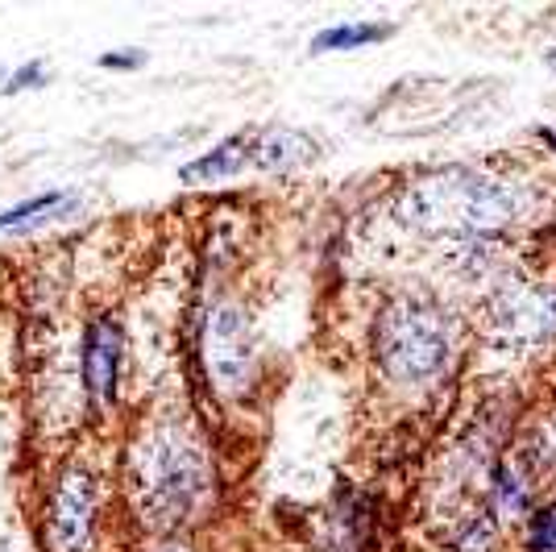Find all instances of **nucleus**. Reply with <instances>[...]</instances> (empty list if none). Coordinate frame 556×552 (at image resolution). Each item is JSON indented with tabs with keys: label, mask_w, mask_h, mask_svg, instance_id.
Wrapping results in <instances>:
<instances>
[{
	"label": "nucleus",
	"mask_w": 556,
	"mask_h": 552,
	"mask_svg": "<svg viewBox=\"0 0 556 552\" xmlns=\"http://www.w3.org/2000/svg\"><path fill=\"white\" fill-rule=\"evenodd\" d=\"M378 366L399 382H428L448 366V321L424 296H399L382 308L374 328Z\"/></svg>",
	"instance_id": "obj_2"
},
{
	"label": "nucleus",
	"mask_w": 556,
	"mask_h": 552,
	"mask_svg": "<svg viewBox=\"0 0 556 552\" xmlns=\"http://www.w3.org/2000/svg\"><path fill=\"white\" fill-rule=\"evenodd\" d=\"M254 366V346H250V324L245 316L225 303L208 321V369L220 387H241Z\"/></svg>",
	"instance_id": "obj_4"
},
{
	"label": "nucleus",
	"mask_w": 556,
	"mask_h": 552,
	"mask_svg": "<svg viewBox=\"0 0 556 552\" xmlns=\"http://www.w3.org/2000/svg\"><path fill=\"white\" fill-rule=\"evenodd\" d=\"M116 374H121V328L116 321H96L88 341H84V378L96 403L116 399Z\"/></svg>",
	"instance_id": "obj_6"
},
{
	"label": "nucleus",
	"mask_w": 556,
	"mask_h": 552,
	"mask_svg": "<svg viewBox=\"0 0 556 552\" xmlns=\"http://www.w3.org/2000/svg\"><path fill=\"white\" fill-rule=\"evenodd\" d=\"M548 141H553V146H556V129H548Z\"/></svg>",
	"instance_id": "obj_16"
},
{
	"label": "nucleus",
	"mask_w": 556,
	"mask_h": 552,
	"mask_svg": "<svg viewBox=\"0 0 556 552\" xmlns=\"http://www.w3.org/2000/svg\"><path fill=\"white\" fill-rule=\"evenodd\" d=\"M67 200L63 191H50V196H34V200H25V204L9 208V212H0V229H17V225H29L34 216H42L50 208H59Z\"/></svg>",
	"instance_id": "obj_11"
},
{
	"label": "nucleus",
	"mask_w": 556,
	"mask_h": 552,
	"mask_svg": "<svg viewBox=\"0 0 556 552\" xmlns=\"http://www.w3.org/2000/svg\"><path fill=\"white\" fill-rule=\"evenodd\" d=\"M503 312H507L510 333L544 337L556 328V300H548V296H515V300H507Z\"/></svg>",
	"instance_id": "obj_9"
},
{
	"label": "nucleus",
	"mask_w": 556,
	"mask_h": 552,
	"mask_svg": "<svg viewBox=\"0 0 556 552\" xmlns=\"http://www.w3.org/2000/svg\"><path fill=\"white\" fill-rule=\"evenodd\" d=\"M138 63V54L129 50V54H104V67H116V71H129Z\"/></svg>",
	"instance_id": "obj_15"
},
{
	"label": "nucleus",
	"mask_w": 556,
	"mask_h": 552,
	"mask_svg": "<svg viewBox=\"0 0 556 552\" xmlns=\"http://www.w3.org/2000/svg\"><path fill=\"white\" fill-rule=\"evenodd\" d=\"M42 75H47V71H42V63H29L25 71H17V75H13L4 88H9V92H22V88H34V84H42Z\"/></svg>",
	"instance_id": "obj_14"
},
{
	"label": "nucleus",
	"mask_w": 556,
	"mask_h": 552,
	"mask_svg": "<svg viewBox=\"0 0 556 552\" xmlns=\"http://www.w3.org/2000/svg\"><path fill=\"white\" fill-rule=\"evenodd\" d=\"M92 478L88 469H71L59 499H54V549L59 552H88L92 540Z\"/></svg>",
	"instance_id": "obj_5"
},
{
	"label": "nucleus",
	"mask_w": 556,
	"mask_h": 552,
	"mask_svg": "<svg viewBox=\"0 0 556 552\" xmlns=\"http://www.w3.org/2000/svg\"><path fill=\"white\" fill-rule=\"evenodd\" d=\"M250 159H254V138L250 134H237V138L220 141L216 150H208L204 159L187 162L184 171H179V179L184 184H212V179H225L232 171H241Z\"/></svg>",
	"instance_id": "obj_7"
},
{
	"label": "nucleus",
	"mask_w": 556,
	"mask_h": 552,
	"mask_svg": "<svg viewBox=\"0 0 556 552\" xmlns=\"http://www.w3.org/2000/svg\"><path fill=\"white\" fill-rule=\"evenodd\" d=\"M515 216H519L515 187L469 166H444L437 175H424L403 196V221L437 237L494 233Z\"/></svg>",
	"instance_id": "obj_1"
},
{
	"label": "nucleus",
	"mask_w": 556,
	"mask_h": 552,
	"mask_svg": "<svg viewBox=\"0 0 556 552\" xmlns=\"http://www.w3.org/2000/svg\"><path fill=\"white\" fill-rule=\"evenodd\" d=\"M391 34V25H374V22H353V25H332L325 29L312 50H353V47H370V42H382Z\"/></svg>",
	"instance_id": "obj_10"
},
{
	"label": "nucleus",
	"mask_w": 556,
	"mask_h": 552,
	"mask_svg": "<svg viewBox=\"0 0 556 552\" xmlns=\"http://www.w3.org/2000/svg\"><path fill=\"white\" fill-rule=\"evenodd\" d=\"M316 159V146L291 129H270L254 138V162L266 171H287V166H303V162Z\"/></svg>",
	"instance_id": "obj_8"
},
{
	"label": "nucleus",
	"mask_w": 556,
	"mask_h": 552,
	"mask_svg": "<svg viewBox=\"0 0 556 552\" xmlns=\"http://www.w3.org/2000/svg\"><path fill=\"white\" fill-rule=\"evenodd\" d=\"M532 552H556V503L532 515Z\"/></svg>",
	"instance_id": "obj_12"
},
{
	"label": "nucleus",
	"mask_w": 556,
	"mask_h": 552,
	"mask_svg": "<svg viewBox=\"0 0 556 552\" xmlns=\"http://www.w3.org/2000/svg\"><path fill=\"white\" fill-rule=\"evenodd\" d=\"M519 503H523V486H519V478H510L507 469L498 474V506L503 511H519Z\"/></svg>",
	"instance_id": "obj_13"
},
{
	"label": "nucleus",
	"mask_w": 556,
	"mask_h": 552,
	"mask_svg": "<svg viewBox=\"0 0 556 552\" xmlns=\"http://www.w3.org/2000/svg\"><path fill=\"white\" fill-rule=\"evenodd\" d=\"M208 486L204 457L184 437H154L138 453V506L154 528L184 524Z\"/></svg>",
	"instance_id": "obj_3"
}]
</instances>
